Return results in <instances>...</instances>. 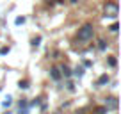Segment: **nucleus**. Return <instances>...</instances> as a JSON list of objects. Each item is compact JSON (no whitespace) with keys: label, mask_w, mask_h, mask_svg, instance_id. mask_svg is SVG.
Returning a JSON list of instances; mask_svg holds the SVG:
<instances>
[{"label":"nucleus","mask_w":121,"mask_h":114,"mask_svg":"<svg viewBox=\"0 0 121 114\" xmlns=\"http://www.w3.org/2000/svg\"><path fill=\"white\" fill-rule=\"evenodd\" d=\"M105 105H107V109H116L117 107V100L116 98H107Z\"/></svg>","instance_id":"7ed1b4c3"},{"label":"nucleus","mask_w":121,"mask_h":114,"mask_svg":"<svg viewBox=\"0 0 121 114\" xmlns=\"http://www.w3.org/2000/svg\"><path fill=\"white\" fill-rule=\"evenodd\" d=\"M93 34H95V31H93V25L91 23H86V25L82 27L78 31V36H77V39H78L80 43H87L93 39Z\"/></svg>","instance_id":"f257e3e1"},{"label":"nucleus","mask_w":121,"mask_h":114,"mask_svg":"<svg viewBox=\"0 0 121 114\" xmlns=\"http://www.w3.org/2000/svg\"><path fill=\"white\" fill-rule=\"evenodd\" d=\"M0 53H2V55H5V53H9V46H4V48L0 50Z\"/></svg>","instance_id":"9b49d317"},{"label":"nucleus","mask_w":121,"mask_h":114,"mask_svg":"<svg viewBox=\"0 0 121 114\" xmlns=\"http://www.w3.org/2000/svg\"><path fill=\"white\" fill-rule=\"evenodd\" d=\"M105 46H107L105 41H100V50H105Z\"/></svg>","instance_id":"dca6fc26"},{"label":"nucleus","mask_w":121,"mask_h":114,"mask_svg":"<svg viewBox=\"0 0 121 114\" xmlns=\"http://www.w3.org/2000/svg\"><path fill=\"white\" fill-rule=\"evenodd\" d=\"M109 75H102V77H100V79H98V82H96V86H103V84H107V82H109Z\"/></svg>","instance_id":"423d86ee"},{"label":"nucleus","mask_w":121,"mask_h":114,"mask_svg":"<svg viewBox=\"0 0 121 114\" xmlns=\"http://www.w3.org/2000/svg\"><path fill=\"white\" fill-rule=\"evenodd\" d=\"M22 23H25V18H23V16H18V18H16V25H22Z\"/></svg>","instance_id":"1a4fd4ad"},{"label":"nucleus","mask_w":121,"mask_h":114,"mask_svg":"<svg viewBox=\"0 0 121 114\" xmlns=\"http://www.w3.org/2000/svg\"><path fill=\"white\" fill-rule=\"evenodd\" d=\"M103 13H105L107 18H116L117 13H119V9H117V5L114 4V2H107L105 7H103Z\"/></svg>","instance_id":"f03ea898"},{"label":"nucleus","mask_w":121,"mask_h":114,"mask_svg":"<svg viewBox=\"0 0 121 114\" xmlns=\"http://www.w3.org/2000/svg\"><path fill=\"white\" fill-rule=\"evenodd\" d=\"M50 77H52L53 80H59V79H60V77H62V75H60L59 68H52V70H50Z\"/></svg>","instance_id":"20e7f679"},{"label":"nucleus","mask_w":121,"mask_h":114,"mask_svg":"<svg viewBox=\"0 0 121 114\" xmlns=\"http://www.w3.org/2000/svg\"><path fill=\"white\" fill-rule=\"evenodd\" d=\"M75 75H77V77H82V75H84V70H82V68H77V70H75Z\"/></svg>","instance_id":"9d476101"},{"label":"nucleus","mask_w":121,"mask_h":114,"mask_svg":"<svg viewBox=\"0 0 121 114\" xmlns=\"http://www.w3.org/2000/svg\"><path fill=\"white\" fill-rule=\"evenodd\" d=\"M39 43H41V38H39V36H38V38H34V39H32V46H38Z\"/></svg>","instance_id":"6e6552de"},{"label":"nucleus","mask_w":121,"mask_h":114,"mask_svg":"<svg viewBox=\"0 0 121 114\" xmlns=\"http://www.w3.org/2000/svg\"><path fill=\"white\" fill-rule=\"evenodd\" d=\"M25 107H27V102H25V100H22V102H20V109H25Z\"/></svg>","instance_id":"4468645a"},{"label":"nucleus","mask_w":121,"mask_h":114,"mask_svg":"<svg viewBox=\"0 0 121 114\" xmlns=\"http://www.w3.org/2000/svg\"><path fill=\"white\" fill-rule=\"evenodd\" d=\"M29 88V82H27V80H22V82H20V89H27Z\"/></svg>","instance_id":"0eeeda50"},{"label":"nucleus","mask_w":121,"mask_h":114,"mask_svg":"<svg viewBox=\"0 0 121 114\" xmlns=\"http://www.w3.org/2000/svg\"><path fill=\"white\" fill-rule=\"evenodd\" d=\"M20 114H29V112H27V110H25V109H23V110H22V109H20Z\"/></svg>","instance_id":"f3484780"},{"label":"nucleus","mask_w":121,"mask_h":114,"mask_svg":"<svg viewBox=\"0 0 121 114\" xmlns=\"http://www.w3.org/2000/svg\"><path fill=\"white\" fill-rule=\"evenodd\" d=\"M59 71H60V75H64V77H69V75H71V70H69L66 64H62V66H60V70H59Z\"/></svg>","instance_id":"39448f33"},{"label":"nucleus","mask_w":121,"mask_h":114,"mask_svg":"<svg viewBox=\"0 0 121 114\" xmlns=\"http://www.w3.org/2000/svg\"><path fill=\"white\" fill-rule=\"evenodd\" d=\"M9 105H11V98H9V96H7V100H5V102H4V107H9Z\"/></svg>","instance_id":"2eb2a0df"},{"label":"nucleus","mask_w":121,"mask_h":114,"mask_svg":"<svg viewBox=\"0 0 121 114\" xmlns=\"http://www.w3.org/2000/svg\"><path fill=\"white\" fill-rule=\"evenodd\" d=\"M117 29H119V27H117V23H114V25L110 27V31H112V32H117Z\"/></svg>","instance_id":"ddd939ff"},{"label":"nucleus","mask_w":121,"mask_h":114,"mask_svg":"<svg viewBox=\"0 0 121 114\" xmlns=\"http://www.w3.org/2000/svg\"><path fill=\"white\" fill-rule=\"evenodd\" d=\"M109 64H110V66H116V64H117V61L114 59V57H110V59H109Z\"/></svg>","instance_id":"f8f14e48"}]
</instances>
